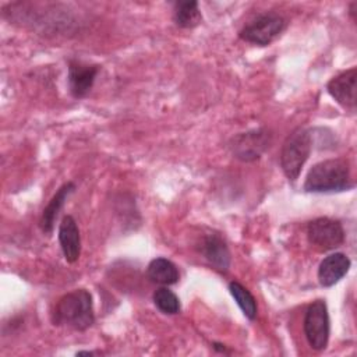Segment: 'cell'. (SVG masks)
I'll use <instances>...</instances> for the list:
<instances>
[{
	"label": "cell",
	"mask_w": 357,
	"mask_h": 357,
	"mask_svg": "<svg viewBox=\"0 0 357 357\" xmlns=\"http://www.w3.org/2000/svg\"><path fill=\"white\" fill-rule=\"evenodd\" d=\"M52 322L75 331L91 328L95 322L91 293L85 289H75L61 296L53 308Z\"/></svg>",
	"instance_id": "1"
},
{
	"label": "cell",
	"mask_w": 357,
	"mask_h": 357,
	"mask_svg": "<svg viewBox=\"0 0 357 357\" xmlns=\"http://www.w3.org/2000/svg\"><path fill=\"white\" fill-rule=\"evenodd\" d=\"M351 187L350 167L344 159H326L315 163L304 181L307 192H339Z\"/></svg>",
	"instance_id": "2"
},
{
	"label": "cell",
	"mask_w": 357,
	"mask_h": 357,
	"mask_svg": "<svg viewBox=\"0 0 357 357\" xmlns=\"http://www.w3.org/2000/svg\"><path fill=\"white\" fill-rule=\"evenodd\" d=\"M312 148V137L307 128L293 130L280 149V167L290 181H296Z\"/></svg>",
	"instance_id": "3"
},
{
	"label": "cell",
	"mask_w": 357,
	"mask_h": 357,
	"mask_svg": "<svg viewBox=\"0 0 357 357\" xmlns=\"http://www.w3.org/2000/svg\"><path fill=\"white\" fill-rule=\"evenodd\" d=\"M286 28V20L276 13H265L254 18L238 32L240 39L258 45L268 46L271 45Z\"/></svg>",
	"instance_id": "4"
},
{
	"label": "cell",
	"mask_w": 357,
	"mask_h": 357,
	"mask_svg": "<svg viewBox=\"0 0 357 357\" xmlns=\"http://www.w3.org/2000/svg\"><path fill=\"white\" fill-rule=\"evenodd\" d=\"M331 322L328 314V305L325 300L312 301L304 317V335L311 349L321 351L325 350L329 340Z\"/></svg>",
	"instance_id": "5"
},
{
	"label": "cell",
	"mask_w": 357,
	"mask_h": 357,
	"mask_svg": "<svg viewBox=\"0 0 357 357\" xmlns=\"http://www.w3.org/2000/svg\"><path fill=\"white\" fill-rule=\"evenodd\" d=\"M272 142V134L266 128L250 130L240 132L231 138L230 149L236 159L241 162H252L261 158V155L269 149Z\"/></svg>",
	"instance_id": "6"
},
{
	"label": "cell",
	"mask_w": 357,
	"mask_h": 357,
	"mask_svg": "<svg viewBox=\"0 0 357 357\" xmlns=\"http://www.w3.org/2000/svg\"><path fill=\"white\" fill-rule=\"evenodd\" d=\"M307 238L315 248L329 251L343 244L344 230L339 220L331 218H317L307 225Z\"/></svg>",
	"instance_id": "7"
},
{
	"label": "cell",
	"mask_w": 357,
	"mask_h": 357,
	"mask_svg": "<svg viewBox=\"0 0 357 357\" xmlns=\"http://www.w3.org/2000/svg\"><path fill=\"white\" fill-rule=\"evenodd\" d=\"M357 68L351 67L333 77L326 89L329 95L344 109L354 112L357 102Z\"/></svg>",
	"instance_id": "8"
},
{
	"label": "cell",
	"mask_w": 357,
	"mask_h": 357,
	"mask_svg": "<svg viewBox=\"0 0 357 357\" xmlns=\"http://www.w3.org/2000/svg\"><path fill=\"white\" fill-rule=\"evenodd\" d=\"M198 251L218 271L227 272L230 266V251L219 233L209 231L201 237Z\"/></svg>",
	"instance_id": "9"
},
{
	"label": "cell",
	"mask_w": 357,
	"mask_h": 357,
	"mask_svg": "<svg viewBox=\"0 0 357 357\" xmlns=\"http://www.w3.org/2000/svg\"><path fill=\"white\" fill-rule=\"evenodd\" d=\"M99 73V66L86 64L73 60L68 64V88L74 98L81 99L92 89L95 78Z\"/></svg>",
	"instance_id": "10"
},
{
	"label": "cell",
	"mask_w": 357,
	"mask_h": 357,
	"mask_svg": "<svg viewBox=\"0 0 357 357\" xmlns=\"http://www.w3.org/2000/svg\"><path fill=\"white\" fill-rule=\"evenodd\" d=\"M59 241L67 262L74 264L81 255V234L75 219L66 215L59 226Z\"/></svg>",
	"instance_id": "11"
},
{
	"label": "cell",
	"mask_w": 357,
	"mask_h": 357,
	"mask_svg": "<svg viewBox=\"0 0 357 357\" xmlns=\"http://www.w3.org/2000/svg\"><path fill=\"white\" fill-rule=\"evenodd\" d=\"M351 261L343 252H335L325 257L318 268V280L324 287L336 284L350 269Z\"/></svg>",
	"instance_id": "12"
},
{
	"label": "cell",
	"mask_w": 357,
	"mask_h": 357,
	"mask_svg": "<svg viewBox=\"0 0 357 357\" xmlns=\"http://www.w3.org/2000/svg\"><path fill=\"white\" fill-rule=\"evenodd\" d=\"M75 190V184L68 181L66 184H63L57 192L52 197V199L49 201V204L45 206L42 216H40V229L43 233H52L53 227H54V222L56 218L59 216V212L61 211V208L64 206L68 195Z\"/></svg>",
	"instance_id": "13"
},
{
	"label": "cell",
	"mask_w": 357,
	"mask_h": 357,
	"mask_svg": "<svg viewBox=\"0 0 357 357\" xmlns=\"http://www.w3.org/2000/svg\"><path fill=\"white\" fill-rule=\"evenodd\" d=\"M146 276L151 282L162 286H170L176 284L180 279L178 269L176 264H173L167 258H155L148 264L146 268Z\"/></svg>",
	"instance_id": "14"
},
{
	"label": "cell",
	"mask_w": 357,
	"mask_h": 357,
	"mask_svg": "<svg viewBox=\"0 0 357 357\" xmlns=\"http://www.w3.org/2000/svg\"><path fill=\"white\" fill-rule=\"evenodd\" d=\"M173 20L177 26L180 28H194L197 26L201 20V11L198 8V3L195 0L188 1H176L173 10Z\"/></svg>",
	"instance_id": "15"
},
{
	"label": "cell",
	"mask_w": 357,
	"mask_h": 357,
	"mask_svg": "<svg viewBox=\"0 0 357 357\" xmlns=\"http://www.w3.org/2000/svg\"><path fill=\"white\" fill-rule=\"evenodd\" d=\"M229 291L231 297L236 300L237 305L243 311V314L250 319L254 321L258 314V305L255 297L250 293L248 289H245L241 283L233 280L229 283Z\"/></svg>",
	"instance_id": "16"
},
{
	"label": "cell",
	"mask_w": 357,
	"mask_h": 357,
	"mask_svg": "<svg viewBox=\"0 0 357 357\" xmlns=\"http://www.w3.org/2000/svg\"><path fill=\"white\" fill-rule=\"evenodd\" d=\"M152 300L156 308L166 315H174L180 312V300L176 296V293L167 287L156 289L153 291Z\"/></svg>",
	"instance_id": "17"
},
{
	"label": "cell",
	"mask_w": 357,
	"mask_h": 357,
	"mask_svg": "<svg viewBox=\"0 0 357 357\" xmlns=\"http://www.w3.org/2000/svg\"><path fill=\"white\" fill-rule=\"evenodd\" d=\"M212 347H213L216 351H220V353H229V351L226 350V346H225V344H222V343L215 342V343L212 344Z\"/></svg>",
	"instance_id": "18"
},
{
	"label": "cell",
	"mask_w": 357,
	"mask_h": 357,
	"mask_svg": "<svg viewBox=\"0 0 357 357\" xmlns=\"http://www.w3.org/2000/svg\"><path fill=\"white\" fill-rule=\"evenodd\" d=\"M92 354H95L93 351H78L77 353V356H92Z\"/></svg>",
	"instance_id": "19"
}]
</instances>
